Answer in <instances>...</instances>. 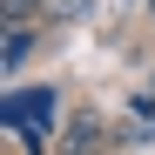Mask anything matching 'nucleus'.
Here are the masks:
<instances>
[{
	"label": "nucleus",
	"instance_id": "obj_8",
	"mask_svg": "<svg viewBox=\"0 0 155 155\" xmlns=\"http://www.w3.org/2000/svg\"><path fill=\"white\" fill-rule=\"evenodd\" d=\"M148 14H155V0H148Z\"/></svg>",
	"mask_w": 155,
	"mask_h": 155
},
{
	"label": "nucleus",
	"instance_id": "obj_9",
	"mask_svg": "<svg viewBox=\"0 0 155 155\" xmlns=\"http://www.w3.org/2000/svg\"><path fill=\"white\" fill-rule=\"evenodd\" d=\"M115 155H128V148H115Z\"/></svg>",
	"mask_w": 155,
	"mask_h": 155
},
{
	"label": "nucleus",
	"instance_id": "obj_2",
	"mask_svg": "<svg viewBox=\"0 0 155 155\" xmlns=\"http://www.w3.org/2000/svg\"><path fill=\"white\" fill-rule=\"evenodd\" d=\"M47 34H54L47 20H27V27H0V68H7V74H20V68H27V54H34Z\"/></svg>",
	"mask_w": 155,
	"mask_h": 155
},
{
	"label": "nucleus",
	"instance_id": "obj_5",
	"mask_svg": "<svg viewBox=\"0 0 155 155\" xmlns=\"http://www.w3.org/2000/svg\"><path fill=\"white\" fill-rule=\"evenodd\" d=\"M155 135V115H142V108H128V121H121V148H142Z\"/></svg>",
	"mask_w": 155,
	"mask_h": 155
},
{
	"label": "nucleus",
	"instance_id": "obj_6",
	"mask_svg": "<svg viewBox=\"0 0 155 155\" xmlns=\"http://www.w3.org/2000/svg\"><path fill=\"white\" fill-rule=\"evenodd\" d=\"M41 20V0H0V27H27Z\"/></svg>",
	"mask_w": 155,
	"mask_h": 155
},
{
	"label": "nucleus",
	"instance_id": "obj_1",
	"mask_svg": "<svg viewBox=\"0 0 155 155\" xmlns=\"http://www.w3.org/2000/svg\"><path fill=\"white\" fill-rule=\"evenodd\" d=\"M121 148V128L101 121V108H74L54 135V155H115Z\"/></svg>",
	"mask_w": 155,
	"mask_h": 155
},
{
	"label": "nucleus",
	"instance_id": "obj_3",
	"mask_svg": "<svg viewBox=\"0 0 155 155\" xmlns=\"http://www.w3.org/2000/svg\"><path fill=\"white\" fill-rule=\"evenodd\" d=\"M20 115H27V128H34V135H61V128H54V115H61V94H54V88H34L27 101H20Z\"/></svg>",
	"mask_w": 155,
	"mask_h": 155
},
{
	"label": "nucleus",
	"instance_id": "obj_7",
	"mask_svg": "<svg viewBox=\"0 0 155 155\" xmlns=\"http://www.w3.org/2000/svg\"><path fill=\"white\" fill-rule=\"evenodd\" d=\"M148 94H155V68H148Z\"/></svg>",
	"mask_w": 155,
	"mask_h": 155
},
{
	"label": "nucleus",
	"instance_id": "obj_4",
	"mask_svg": "<svg viewBox=\"0 0 155 155\" xmlns=\"http://www.w3.org/2000/svg\"><path fill=\"white\" fill-rule=\"evenodd\" d=\"M94 14V0H41V20H47V27H81V20Z\"/></svg>",
	"mask_w": 155,
	"mask_h": 155
}]
</instances>
